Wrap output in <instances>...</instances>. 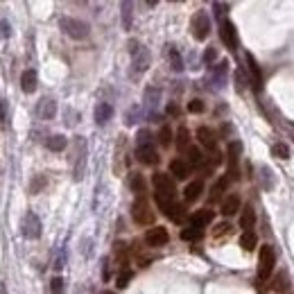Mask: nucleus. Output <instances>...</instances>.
I'll return each instance as SVG.
<instances>
[{
	"mask_svg": "<svg viewBox=\"0 0 294 294\" xmlns=\"http://www.w3.org/2000/svg\"><path fill=\"white\" fill-rule=\"evenodd\" d=\"M129 52H131V75L138 77L143 75L145 70L150 68V50L145 48V45H140L138 41H129Z\"/></svg>",
	"mask_w": 294,
	"mask_h": 294,
	"instance_id": "1",
	"label": "nucleus"
},
{
	"mask_svg": "<svg viewBox=\"0 0 294 294\" xmlns=\"http://www.w3.org/2000/svg\"><path fill=\"white\" fill-rule=\"evenodd\" d=\"M152 183H154V197H163V199H172L174 202V195H176V186L172 181V176L166 174V172H156L152 176Z\"/></svg>",
	"mask_w": 294,
	"mask_h": 294,
	"instance_id": "2",
	"label": "nucleus"
},
{
	"mask_svg": "<svg viewBox=\"0 0 294 294\" xmlns=\"http://www.w3.org/2000/svg\"><path fill=\"white\" fill-rule=\"evenodd\" d=\"M274 265H276L274 249L269 245L260 247V256H258V278H260V281H267L274 272Z\"/></svg>",
	"mask_w": 294,
	"mask_h": 294,
	"instance_id": "3",
	"label": "nucleus"
},
{
	"mask_svg": "<svg viewBox=\"0 0 294 294\" xmlns=\"http://www.w3.org/2000/svg\"><path fill=\"white\" fill-rule=\"evenodd\" d=\"M59 27H61L70 39H75V41H82V39L88 37V25H86L84 21H77V18L64 16L59 21Z\"/></svg>",
	"mask_w": 294,
	"mask_h": 294,
	"instance_id": "4",
	"label": "nucleus"
},
{
	"mask_svg": "<svg viewBox=\"0 0 294 294\" xmlns=\"http://www.w3.org/2000/svg\"><path fill=\"white\" fill-rule=\"evenodd\" d=\"M131 217H134L136 224H143V226H150L152 222H154V210H152V206L147 204L145 197L134 202V206H131Z\"/></svg>",
	"mask_w": 294,
	"mask_h": 294,
	"instance_id": "5",
	"label": "nucleus"
},
{
	"mask_svg": "<svg viewBox=\"0 0 294 294\" xmlns=\"http://www.w3.org/2000/svg\"><path fill=\"white\" fill-rule=\"evenodd\" d=\"M190 30H193V37L197 41H206V37L210 34V16L206 11H197L190 23Z\"/></svg>",
	"mask_w": 294,
	"mask_h": 294,
	"instance_id": "6",
	"label": "nucleus"
},
{
	"mask_svg": "<svg viewBox=\"0 0 294 294\" xmlns=\"http://www.w3.org/2000/svg\"><path fill=\"white\" fill-rule=\"evenodd\" d=\"M73 168H75V179H82L86 170V140H75V152H73Z\"/></svg>",
	"mask_w": 294,
	"mask_h": 294,
	"instance_id": "7",
	"label": "nucleus"
},
{
	"mask_svg": "<svg viewBox=\"0 0 294 294\" xmlns=\"http://www.w3.org/2000/svg\"><path fill=\"white\" fill-rule=\"evenodd\" d=\"M23 235L25 238H30V240H37L39 235H41V219H39L37 213H32V210H27L25 217H23Z\"/></svg>",
	"mask_w": 294,
	"mask_h": 294,
	"instance_id": "8",
	"label": "nucleus"
},
{
	"mask_svg": "<svg viewBox=\"0 0 294 294\" xmlns=\"http://www.w3.org/2000/svg\"><path fill=\"white\" fill-rule=\"evenodd\" d=\"M219 37H222V41H224V45L229 50L238 48V34H235V27H233V23L226 21V18L219 21Z\"/></svg>",
	"mask_w": 294,
	"mask_h": 294,
	"instance_id": "9",
	"label": "nucleus"
},
{
	"mask_svg": "<svg viewBox=\"0 0 294 294\" xmlns=\"http://www.w3.org/2000/svg\"><path fill=\"white\" fill-rule=\"evenodd\" d=\"M168 240H170V235H168V229H163V226H152L145 233V245L147 247H163L168 245Z\"/></svg>",
	"mask_w": 294,
	"mask_h": 294,
	"instance_id": "10",
	"label": "nucleus"
},
{
	"mask_svg": "<svg viewBox=\"0 0 294 294\" xmlns=\"http://www.w3.org/2000/svg\"><path fill=\"white\" fill-rule=\"evenodd\" d=\"M240 154H242V143L233 140L229 143V150H226V159H229V168H231V179H238V161H240Z\"/></svg>",
	"mask_w": 294,
	"mask_h": 294,
	"instance_id": "11",
	"label": "nucleus"
},
{
	"mask_svg": "<svg viewBox=\"0 0 294 294\" xmlns=\"http://www.w3.org/2000/svg\"><path fill=\"white\" fill-rule=\"evenodd\" d=\"M247 68H249V73H252L253 91L260 93V88H262V73H260V66H258V61L253 59V54H247Z\"/></svg>",
	"mask_w": 294,
	"mask_h": 294,
	"instance_id": "12",
	"label": "nucleus"
},
{
	"mask_svg": "<svg viewBox=\"0 0 294 294\" xmlns=\"http://www.w3.org/2000/svg\"><path fill=\"white\" fill-rule=\"evenodd\" d=\"M136 156H138V161L145 163V166L159 163V154H156L154 145H140V147H136Z\"/></svg>",
	"mask_w": 294,
	"mask_h": 294,
	"instance_id": "13",
	"label": "nucleus"
},
{
	"mask_svg": "<svg viewBox=\"0 0 294 294\" xmlns=\"http://www.w3.org/2000/svg\"><path fill=\"white\" fill-rule=\"evenodd\" d=\"M226 73H229V64L226 61H219V64L210 66V77L215 82V88H222L226 84Z\"/></svg>",
	"mask_w": 294,
	"mask_h": 294,
	"instance_id": "14",
	"label": "nucleus"
},
{
	"mask_svg": "<svg viewBox=\"0 0 294 294\" xmlns=\"http://www.w3.org/2000/svg\"><path fill=\"white\" fill-rule=\"evenodd\" d=\"M37 116L41 118V120H52L54 116H57V102L54 100H41L37 107Z\"/></svg>",
	"mask_w": 294,
	"mask_h": 294,
	"instance_id": "15",
	"label": "nucleus"
},
{
	"mask_svg": "<svg viewBox=\"0 0 294 294\" xmlns=\"http://www.w3.org/2000/svg\"><path fill=\"white\" fill-rule=\"evenodd\" d=\"M202 193H204V181L202 179H195V181H190L186 186L183 197H186V202H197V199L202 197Z\"/></svg>",
	"mask_w": 294,
	"mask_h": 294,
	"instance_id": "16",
	"label": "nucleus"
},
{
	"mask_svg": "<svg viewBox=\"0 0 294 294\" xmlns=\"http://www.w3.org/2000/svg\"><path fill=\"white\" fill-rule=\"evenodd\" d=\"M197 138H199V143H202L206 150L215 152V147H217V138H215V134L210 131L209 127H199L197 129Z\"/></svg>",
	"mask_w": 294,
	"mask_h": 294,
	"instance_id": "17",
	"label": "nucleus"
},
{
	"mask_svg": "<svg viewBox=\"0 0 294 294\" xmlns=\"http://www.w3.org/2000/svg\"><path fill=\"white\" fill-rule=\"evenodd\" d=\"M170 172L174 174V179H188L190 174V166L183 159H172L170 161Z\"/></svg>",
	"mask_w": 294,
	"mask_h": 294,
	"instance_id": "18",
	"label": "nucleus"
},
{
	"mask_svg": "<svg viewBox=\"0 0 294 294\" xmlns=\"http://www.w3.org/2000/svg\"><path fill=\"white\" fill-rule=\"evenodd\" d=\"M215 219V213L213 210H209V209H202V210H195L193 213V217H190V224H195V226H206V224H210Z\"/></svg>",
	"mask_w": 294,
	"mask_h": 294,
	"instance_id": "19",
	"label": "nucleus"
},
{
	"mask_svg": "<svg viewBox=\"0 0 294 294\" xmlns=\"http://www.w3.org/2000/svg\"><path fill=\"white\" fill-rule=\"evenodd\" d=\"M229 176H219L217 181H215V186L210 188V197H209V202L210 204H215V202H219L222 199V195H224V190L229 188Z\"/></svg>",
	"mask_w": 294,
	"mask_h": 294,
	"instance_id": "20",
	"label": "nucleus"
},
{
	"mask_svg": "<svg viewBox=\"0 0 294 294\" xmlns=\"http://www.w3.org/2000/svg\"><path fill=\"white\" fill-rule=\"evenodd\" d=\"M37 82H39L37 70H25V73L21 75V88H23V93H34V91H37Z\"/></svg>",
	"mask_w": 294,
	"mask_h": 294,
	"instance_id": "21",
	"label": "nucleus"
},
{
	"mask_svg": "<svg viewBox=\"0 0 294 294\" xmlns=\"http://www.w3.org/2000/svg\"><path fill=\"white\" fill-rule=\"evenodd\" d=\"M111 116H113V107L109 102H100L95 107V123L97 125H107L109 120H111Z\"/></svg>",
	"mask_w": 294,
	"mask_h": 294,
	"instance_id": "22",
	"label": "nucleus"
},
{
	"mask_svg": "<svg viewBox=\"0 0 294 294\" xmlns=\"http://www.w3.org/2000/svg\"><path fill=\"white\" fill-rule=\"evenodd\" d=\"M168 217L172 219V222H176V224H183V222H186V217H188V210H186V206H183V204H172L170 209H168Z\"/></svg>",
	"mask_w": 294,
	"mask_h": 294,
	"instance_id": "23",
	"label": "nucleus"
},
{
	"mask_svg": "<svg viewBox=\"0 0 294 294\" xmlns=\"http://www.w3.org/2000/svg\"><path fill=\"white\" fill-rule=\"evenodd\" d=\"M238 210H240V197H238V195H229V197L222 202V215L231 217V215H235Z\"/></svg>",
	"mask_w": 294,
	"mask_h": 294,
	"instance_id": "24",
	"label": "nucleus"
},
{
	"mask_svg": "<svg viewBox=\"0 0 294 294\" xmlns=\"http://www.w3.org/2000/svg\"><path fill=\"white\" fill-rule=\"evenodd\" d=\"M253 224H256V213H253L252 206H247L240 215V229H245V233H247V231L253 229Z\"/></svg>",
	"mask_w": 294,
	"mask_h": 294,
	"instance_id": "25",
	"label": "nucleus"
},
{
	"mask_svg": "<svg viewBox=\"0 0 294 294\" xmlns=\"http://www.w3.org/2000/svg\"><path fill=\"white\" fill-rule=\"evenodd\" d=\"M66 145H68V140H66V136H61V134H54L45 140V147H48L50 152H64Z\"/></svg>",
	"mask_w": 294,
	"mask_h": 294,
	"instance_id": "26",
	"label": "nucleus"
},
{
	"mask_svg": "<svg viewBox=\"0 0 294 294\" xmlns=\"http://www.w3.org/2000/svg\"><path fill=\"white\" fill-rule=\"evenodd\" d=\"M168 59H170V68L174 70V73H181L183 70V59H181V54H179V50H176L174 45L168 48Z\"/></svg>",
	"mask_w": 294,
	"mask_h": 294,
	"instance_id": "27",
	"label": "nucleus"
},
{
	"mask_svg": "<svg viewBox=\"0 0 294 294\" xmlns=\"http://www.w3.org/2000/svg\"><path fill=\"white\" fill-rule=\"evenodd\" d=\"M113 256H116L120 267L127 269V245H125V242H116V245H113Z\"/></svg>",
	"mask_w": 294,
	"mask_h": 294,
	"instance_id": "28",
	"label": "nucleus"
},
{
	"mask_svg": "<svg viewBox=\"0 0 294 294\" xmlns=\"http://www.w3.org/2000/svg\"><path fill=\"white\" fill-rule=\"evenodd\" d=\"M204 235V231H202V226H195V224H188L186 229L181 231V238L186 242H195V240H199Z\"/></svg>",
	"mask_w": 294,
	"mask_h": 294,
	"instance_id": "29",
	"label": "nucleus"
},
{
	"mask_svg": "<svg viewBox=\"0 0 294 294\" xmlns=\"http://www.w3.org/2000/svg\"><path fill=\"white\" fill-rule=\"evenodd\" d=\"M129 186H131V190H134L136 195H140L143 197L145 193V179L140 172H131V176H129Z\"/></svg>",
	"mask_w": 294,
	"mask_h": 294,
	"instance_id": "30",
	"label": "nucleus"
},
{
	"mask_svg": "<svg viewBox=\"0 0 294 294\" xmlns=\"http://www.w3.org/2000/svg\"><path fill=\"white\" fill-rule=\"evenodd\" d=\"M176 147H179V152H188V147H190V131L186 127L176 131Z\"/></svg>",
	"mask_w": 294,
	"mask_h": 294,
	"instance_id": "31",
	"label": "nucleus"
},
{
	"mask_svg": "<svg viewBox=\"0 0 294 294\" xmlns=\"http://www.w3.org/2000/svg\"><path fill=\"white\" fill-rule=\"evenodd\" d=\"M256 245H258V238H256V233H253V231H247V233H242L240 247L245 249V252H253V249H256Z\"/></svg>",
	"mask_w": 294,
	"mask_h": 294,
	"instance_id": "32",
	"label": "nucleus"
},
{
	"mask_svg": "<svg viewBox=\"0 0 294 294\" xmlns=\"http://www.w3.org/2000/svg\"><path fill=\"white\" fill-rule=\"evenodd\" d=\"M186 156H188V166H197V168H202V163H204V156H202V150L199 147H188V152H186Z\"/></svg>",
	"mask_w": 294,
	"mask_h": 294,
	"instance_id": "33",
	"label": "nucleus"
},
{
	"mask_svg": "<svg viewBox=\"0 0 294 294\" xmlns=\"http://www.w3.org/2000/svg\"><path fill=\"white\" fill-rule=\"evenodd\" d=\"M159 97H161V88H156V86H150V88L145 91V104H147L150 109H154L156 102H159Z\"/></svg>",
	"mask_w": 294,
	"mask_h": 294,
	"instance_id": "34",
	"label": "nucleus"
},
{
	"mask_svg": "<svg viewBox=\"0 0 294 294\" xmlns=\"http://www.w3.org/2000/svg\"><path fill=\"white\" fill-rule=\"evenodd\" d=\"M131 278H134V272H131L129 267L127 269H120V274H118V278H116V285L123 290V288H127V285H129V281H131Z\"/></svg>",
	"mask_w": 294,
	"mask_h": 294,
	"instance_id": "35",
	"label": "nucleus"
},
{
	"mask_svg": "<svg viewBox=\"0 0 294 294\" xmlns=\"http://www.w3.org/2000/svg\"><path fill=\"white\" fill-rule=\"evenodd\" d=\"M159 143L163 145V147H170V143H172V129L168 127V125H163V127H161V131H159Z\"/></svg>",
	"mask_w": 294,
	"mask_h": 294,
	"instance_id": "36",
	"label": "nucleus"
},
{
	"mask_svg": "<svg viewBox=\"0 0 294 294\" xmlns=\"http://www.w3.org/2000/svg\"><path fill=\"white\" fill-rule=\"evenodd\" d=\"M272 154L276 156V159H283L285 161V159H290V147L285 143H276L272 147Z\"/></svg>",
	"mask_w": 294,
	"mask_h": 294,
	"instance_id": "37",
	"label": "nucleus"
},
{
	"mask_svg": "<svg viewBox=\"0 0 294 294\" xmlns=\"http://www.w3.org/2000/svg\"><path fill=\"white\" fill-rule=\"evenodd\" d=\"M45 183H48V181H45V176H43V174L34 176V181L30 183V193H32V195L41 193V188H45Z\"/></svg>",
	"mask_w": 294,
	"mask_h": 294,
	"instance_id": "38",
	"label": "nucleus"
},
{
	"mask_svg": "<svg viewBox=\"0 0 294 294\" xmlns=\"http://www.w3.org/2000/svg\"><path fill=\"white\" fill-rule=\"evenodd\" d=\"M231 231H233V226H231L229 222H219V224L215 226L213 235L215 238H222V235H231Z\"/></svg>",
	"mask_w": 294,
	"mask_h": 294,
	"instance_id": "39",
	"label": "nucleus"
},
{
	"mask_svg": "<svg viewBox=\"0 0 294 294\" xmlns=\"http://www.w3.org/2000/svg\"><path fill=\"white\" fill-rule=\"evenodd\" d=\"M140 145H152V134L147 129H140L136 136V147H140Z\"/></svg>",
	"mask_w": 294,
	"mask_h": 294,
	"instance_id": "40",
	"label": "nucleus"
},
{
	"mask_svg": "<svg viewBox=\"0 0 294 294\" xmlns=\"http://www.w3.org/2000/svg\"><path fill=\"white\" fill-rule=\"evenodd\" d=\"M123 18L125 30H131V2H123Z\"/></svg>",
	"mask_w": 294,
	"mask_h": 294,
	"instance_id": "41",
	"label": "nucleus"
},
{
	"mask_svg": "<svg viewBox=\"0 0 294 294\" xmlns=\"http://www.w3.org/2000/svg\"><path fill=\"white\" fill-rule=\"evenodd\" d=\"M50 292H52V294H61V292H64V278L54 276L52 281H50Z\"/></svg>",
	"mask_w": 294,
	"mask_h": 294,
	"instance_id": "42",
	"label": "nucleus"
},
{
	"mask_svg": "<svg viewBox=\"0 0 294 294\" xmlns=\"http://www.w3.org/2000/svg\"><path fill=\"white\" fill-rule=\"evenodd\" d=\"M215 59H217V50H215V48H206V52H204V64L213 66Z\"/></svg>",
	"mask_w": 294,
	"mask_h": 294,
	"instance_id": "43",
	"label": "nucleus"
},
{
	"mask_svg": "<svg viewBox=\"0 0 294 294\" xmlns=\"http://www.w3.org/2000/svg\"><path fill=\"white\" fill-rule=\"evenodd\" d=\"M188 111L190 113H202L204 111V102L202 100H190L188 102Z\"/></svg>",
	"mask_w": 294,
	"mask_h": 294,
	"instance_id": "44",
	"label": "nucleus"
},
{
	"mask_svg": "<svg viewBox=\"0 0 294 294\" xmlns=\"http://www.w3.org/2000/svg\"><path fill=\"white\" fill-rule=\"evenodd\" d=\"M235 84H238V91H245V70L242 68H238L235 70Z\"/></svg>",
	"mask_w": 294,
	"mask_h": 294,
	"instance_id": "45",
	"label": "nucleus"
},
{
	"mask_svg": "<svg viewBox=\"0 0 294 294\" xmlns=\"http://www.w3.org/2000/svg\"><path fill=\"white\" fill-rule=\"evenodd\" d=\"M285 288H288V276H285V274H278L274 290H276V292H281V290H285Z\"/></svg>",
	"mask_w": 294,
	"mask_h": 294,
	"instance_id": "46",
	"label": "nucleus"
},
{
	"mask_svg": "<svg viewBox=\"0 0 294 294\" xmlns=\"http://www.w3.org/2000/svg\"><path fill=\"white\" fill-rule=\"evenodd\" d=\"M11 34V25L7 21H0V39H9Z\"/></svg>",
	"mask_w": 294,
	"mask_h": 294,
	"instance_id": "47",
	"label": "nucleus"
},
{
	"mask_svg": "<svg viewBox=\"0 0 294 294\" xmlns=\"http://www.w3.org/2000/svg\"><path fill=\"white\" fill-rule=\"evenodd\" d=\"M0 125L7 127V102L0 100Z\"/></svg>",
	"mask_w": 294,
	"mask_h": 294,
	"instance_id": "48",
	"label": "nucleus"
},
{
	"mask_svg": "<svg viewBox=\"0 0 294 294\" xmlns=\"http://www.w3.org/2000/svg\"><path fill=\"white\" fill-rule=\"evenodd\" d=\"M64 262H66L64 253H59V256H57V260H54V265H52V267H54V269H61V267H64Z\"/></svg>",
	"mask_w": 294,
	"mask_h": 294,
	"instance_id": "49",
	"label": "nucleus"
},
{
	"mask_svg": "<svg viewBox=\"0 0 294 294\" xmlns=\"http://www.w3.org/2000/svg\"><path fill=\"white\" fill-rule=\"evenodd\" d=\"M104 267H102V278L104 281H109V258H104V262H102Z\"/></svg>",
	"mask_w": 294,
	"mask_h": 294,
	"instance_id": "50",
	"label": "nucleus"
},
{
	"mask_svg": "<svg viewBox=\"0 0 294 294\" xmlns=\"http://www.w3.org/2000/svg\"><path fill=\"white\" fill-rule=\"evenodd\" d=\"M215 14H217V16H222V14H224V9H226V5H222V2H215Z\"/></svg>",
	"mask_w": 294,
	"mask_h": 294,
	"instance_id": "51",
	"label": "nucleus"
},
{
	"mask_svg": "<svg viewBox=\"0 0 294 294\" xmlns=\"http://www.w3.org/2000/svg\"><path fill=\"white\" fill-rule=\"evenodd\" d=\"M168 113H170V116H179V107H176V104H170V107H168Z\"/></svg>",
	"mask_w": 294,
	"mask_h": 294,
	"instance_id": "52",
	"label": "nucleus"
},
{
	"mask_svg": "<svg viewBox=\"0 0 294 294\" xmlns=\"http://www.w3.org/2000/svg\"><path fill=\"white\" fill-rule=\"evenodd\" d=\"M102 294H116V292H111V290H107V292H102Z\"/></svg>",
	"mask_w": 294,
	"mask_h": 294,
	"instance_id": "53",
	"label": "nucleus"
},
{
	"mask_svg": "<svg viewBox=\"0 0 294 294\" xmlns=\"http://www.w3.org/2000/svg\"><path fill=\"white\" fill-rule=\"evenodd\" d=\"M0 294H7V292H5V290H0Z\"/></svg>",
	"mask_w": 294,
	"mask_h": 294,
	"instance_id": "54",
	"label": "nucleus"
}]
</instances>
